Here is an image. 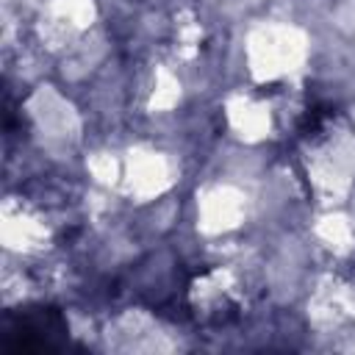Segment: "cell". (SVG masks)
Wrapping results in <instances>:
<instances>
[{
  "mask_svg": "<svg viewBox=\"0 0 355 355\" xmlns=\"http://www.w3.org/2000/svg\"><path fill=\"white\" fill-rule=\"evenodd\" d=\"M3 336L11 349H50L67 336V324L53 308H25L6 316Z\"/></svg>",
  "mask_w": 355,
  "mask_h": 355,
  "instance_id": "obj_1",
  "label": "cell"
}]
</instances>
